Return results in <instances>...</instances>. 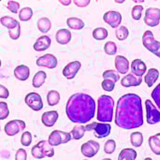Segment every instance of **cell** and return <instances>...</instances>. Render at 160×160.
<instances>
[{
	"instance_id": "6da1fadb",
	"label": "cell",
	"mask_w": 160,
	"mask_h": 160,
	"mask_svg": "<svg viewBox=\"0 0 160 160\" xmlns=\"http://www.w3.org/2000/svg\"><path fill=\"white\" fill-rule=\"evenodd\" d=\"M114 122L123 129L141 128L144 122L142 98L133 93L123 95L117 101Z\"/></svg>"
},
{
	"instance_id": "7a4b0ae2",
	"label": "cell",
	"mask_w": 160,
	"mask_h": 160,
	"mask_svg": "<svg viewBox=\"0 0 160 160\" xmlns=\"http://www.w3.org/2000/svg\"><path fill=\"white\" fill-rule=\"evenodd\" d=\"M66 114L72 123L88 124L96 115V101L88 94H73L66 104Z\"/></svg>"
},
{
	"instance_id": "3957f363",
	"label": "cell",
	"mask_w": 160,
	"mask_h": 160,
	"mask_svg": "<svg viewBox=\"0 0 160 160\" xmlns=\"http://www.w3.org/2000/svg\"><path fill=\"white\" fill-rule=\"evenodd\" d=\"M114 99L109 95H101L98 98L97 120L100 123H111L113 120Z\"/></svg>"
},
{
	"instance_id": "277c9868",
	"label": "cell",
	"mask_w": 160,
	"mask_h": 160,
	"mask_svg": "<svg viewBox=\"0 0 160 160\" xmlns=\"http://www.w3.org/2000/svg\"><path fill=\"white\" fill-rule=\"evenodd\" d=\"M86 131H94L96 138L104 139L111 134L112 126L109 123H100V122H93L87 124L85 126Z\"/></svg>"
},
{
	"instance_id": "5b68a950",
	"label": "cell",
	"mask_w": 160,
	"mask_h": 160,
	"mask_svg": "<svg viewBox=\"0 0 160 160\" xmlns=\"http://www.w3.org/2000/svg\"><path fill=\"white\" fill-rule=\"evenodd\" d=\"M142 44L150 52L160 58V41L155 38L152 31L147 30L144 32L142 35Z\"/></svg>"
},
{
	"instance_id": "8992f818",
	"label": "cell",
	"mask_w": 160,
	"mask_h": 160,
	"mask_svg": "<svg viewBox=\"0 0 160 160\" xmlns=\"http://www.w3.org/2000/svg\"><path fill=\"white\" fill-rule=\"evenodd\" d=\"M72 139L71 133L70 132H64L61 130H53L51 135L49 136L48 142L49 143L54 147L58 146L60 144H66L69 142Z\"/></svg>"
},
{
	"instance_id": "52a82bcc",
	"label": "cell",
	"mask_w": 160,
	"mask_h": 160,
	"mask_svg": "<svg viewBox=\"0 0 160 160\" xmlns=\"http://www.w3.org/2000/svg\"><path fill=\"white\" fill-rule=\"evenodd\" d=\"M146 121L149 125H157L160 122V111L153 104L152 100H145Z\"/></svg>"
},
{
	"instance_id": "ba28073f",
	"label": "cell",
	"mask_w": 160,
	"mask_h": 160,
	"mask_svg": "<svg viewBox=\"0 0 160 160\" xmlns=\"http://www.w3.org/2000/svg\"><path fill=\"white\" fill-rule=\"evenodd\" d=\"M24 102L31 110L35 112H39L43 108L42 98L38 93L36 92L28 93L24 98Z\"/></svg>"
},
{
	"instance_id": "9c48e42d",
	"label": "cell",
	"mask_w": 160,
	"mask_h": 160,
	"mask_svg": "<svg viewBox=\"0 0 160 160\" xmlns=\"http://www.w3.org/2000/svg\"><path fill=\"white\" fill-rule=\"evenodd\" d=\"M25 128V123L22 120H11L9 122H8L5 125L4 130L6 135L9 136V137H13L15 135H17L19 132L23 131Z\"/></svg>"
},
{
	"instance_id": "30bf717a",
	"label": "cell",
	"mask_w": 160,
	"mask_h": 160,
	"mask_svg": "<svg viewBox=\"0 0 160 160\" xmlns=\"http://www.w3.org/2000/svg\"><path fill=\"white\" fill-rule=\"evenodd\" d=\"M160 8H148L145 10L144 22L150 27H155L159 24Z\"/></svg>"
},
{
	"instance_id": "8fae6325",
	"label": "cell",
	"mask_w": 160,
	"mask_h": 160,
	"mask_svg": "<svg viewBox=\"0 0 160 160\" xmlns=\"http://www.w3.org/2000/svg\"><path fill=\"white\" fill-rule=\"evenodd\" d=\"M103 20L112 28L117 29L121 26L120 24L122 22V14L116 10H109L103 15Z\"/></svg>"
},
{
	"instance_id": "7c38bea8",
	"label": "cell",
	"mask_w": 160,
	"mask_h": 160,
	"mask_svg": "<svg viewBox=\"0 0 160 160\" xmlns=\"http://www.w3.org/2000/svg\"><path fill=\"white\" fill-rule=\"evenodd\" d=\"M99 149H100V144L98 142L93 141V140H90L84 142L81 146V152L82 156L88 158H94L98 153Z\"/></svg>"
},
{
	"instance_id": "4fadbf2b",
	"label": "cell",
	"mask_w": 160,
	"mask_h": 160,
	"mask_svg": "<svg viewBox=\"0 0 160 160\" xmlns=\"http://www.w3.org/2000/svg\"><path fill=\"white\" fill-rule=\"evenodd\" d=\"M57 63H58L57 58L52 53H46L40 57H38L37 60V66L47 68L50 69L55 68L57 66Z\"/></svg>"
},
{
	"instance_id": "5bb4252c",
	"label": "cell",
	"mask_w": 160,
	"mask_h": 160,
	"mask_svg": "<svg viewBox=\"0 0 160 160\" xmlns=\"http://www.w3.org/2000/svg\"><path fill=\"white\" fill-rule=\"evenodd\" d=\"M81 68H82V64L80 61H72L68 63L63 68V71H62L63 76L67 78L68 80H72L73 78H75V76L77 75Z\"/></svg>"
},
{
	"instance_id": "9a60e30c",
	"label": "cell",
	"mask_w": 160,
	"mask_h": 160,
	"mask_svg": "<svg viewBox=\"0 0 160 160\" xmlns=\"http://www.w3.org/2000/svg\"><path fill=\"white\" fill-rule=\"evenodd\" d=\"M130 69H131V73L134 74L135 76L142 77L147 71V66L142 60L135 59L132 61L130 65Z\"/></svg>"
},
{
	"instance_id": "2e32d148",
	"label": "cell",
	"mask_w": 160,
	"mask_h": 160,
	"mask_svg": "<svg viewBox=\"0 0 160 160\" xmlns=\"http://www.w3.org/2000/svg\"><path fill=\"white\" fill-rule=\"evenodd\" d=\"M51 44H52L51 38L47 35H43L37 38V40L33 45V48L36 52H43L48 50L51 47Z\"/></svg>"
},
{
	"instance_id": "e0dca14e",
	"label": "cell",
	"mask_w": 160,
	"mask_h": 160,
	"mask_svg": "<svg viewBox=\"0 0 160 160\" xmlns=\"http://www.w3.org/2000/svg\"><path fill=\"white\" fill-rule=\"evenodd\" d=\"M142 82V77H137L132 73L127 74L122 80H121V85L128 88V87H135L141 85Z\"/></svg>"
},
{
	"instance_id": "ac0fdd59",
	"label": "cell",
	"mask_w": 160,
	"mask_h": 160,
	"mask_svg": "<svg viewBox=\"0 0 160 160\" xmlns=\"http://www.w3.org/2000/svg\"><path fill=\"white\" fill-rule=\"evenodd\" d=\"M59 114L56 111L46 112L41 115V122L46 128H52L57 122Z\"/></svg>"
},
{
	"instance_id": "d6986e66",
	"label": "cell",
	"mask_w": 160,
	"mask_h": 160,
	"mask_svg": "<svg viewBox=\"0 0 160 160\" xmlns=\"http://www.w3.org/2000/svg\"><path fill=\"white\" fill-rule=\"evenodd\" d=\"M114 65L115 68L120 74H127L129 69V61L127 57L123 55H117L114 59Z\"/></svg>"
},
{
	"instance_id": "ffe728a7",
	"label": "cell",
	"mask_w": 160,
	"mask_h": 160,
	"mask_svg": "<svg viewBox=\"0 0 160 160\" xmlns=\"http://www.w3.org/2000/svg\"><path fill=\"white\" fill-rule=\"evenodd\" d=\"M13 74L17 80L24 82V81L28 80V78L30 76V69L25 65H19L18 67H16L14 68Z\"/></svg>"
},
{
	"instance_id": "44dd1931",
	"label": "cell",
	"mask_w": 160,
	"mask_h": 160,
	"mask_svg": "<svg viewBox=\"0 0 160 160\" xmlns=\"http://www.w3.org/2000/svg\"><path fill=\"white\" fill-rule=\"evenodd\" d=\"M55 40L60 45H67L71 40V32L66 28L59 29L55 34Z\"/></svg>"
},
{
	"instance_id": "7402d4cb",
	"label": "cell",
	"mask_w": 160,
	"mask_h": 160,
	"mask_svg": "<svg viewBox=\"0 0 160 160\" xmlns=\"http://www.w3.org/2000/svg\"><path fill=\"white\" fill-rule=\"evenodd\" d=\"M37 146L43 158H52L54 156V149L48 141H40L37 143Z\"/></svg>"
},
{
	"instance_id": "603a6c76",
	"label": "cell",
	"mask_w": 160,
	"mask_h": 160,
	"mask_svg": "<svg viewBox=\"0 0 160 160\" xmlns=\"http://www.w3.org/2000/svg\"><path fill=\"white\" fill-rule=\"evenodd\" d=\"M158 78H159V71L157 68H150L148 69L144 77V82L148 87H152L158 80Z\"/></svg>"
},
{
	"instance_id": "cb8c5ba5",
	"label": "cell",
	"mask_w": 160,
	"mask_h": 160,
	"mask_svg": "<svg viewBox=\"0 0 160 160\" xmlns=\"http://www.w3.org/2000/svg\"><path fill=\"white\" fill-rule=\"evenodd\" d=\"M148 143L151 151L155 155L160 156V133L151 136L148 140Z\"/></svg>"
},
{
	"instance_id": "d4e9b609",
	"label": "cell",
	"mask_w": 160,
	"mask_h": 160,
	"mask_svg": "<svg viewBox=\"0 0 160 160\" xmlns=\"http://www.w3.org/2000/svg\"><path fill=\"white\" fill-rule=\"evenodd\" d=\"M37 26H38V29L39 30V32H41L42 34H46L52 28V22L47 17H41L38 20Z\"/></svg>"
},
{
	"instance_id": "484cf974",
	"label": "cell",
	"mask_w": 160,
	"mask_h": 160,
	"mask_svg": "<svg viewBox=\"0 0 160 160\" xmlns=\"http://www.w3.org/2000/svg\"><path fill=\"white\" fill-rule=\"evenodd\" d=\"M46 79H47V74H46L45 71H43V70L38 71L34 75L33 80H32V85H33V87H35V88L41 87L45 83Z\"/></svg>"
},
{
	"instance_id": "4316f807",
	"label": "cell",
	"mask_w": 160,
	"mask_h": 160,
	"mask_svg": "<svg viewBox=\"0 0 160 160\" xmlns=\"http://www.w3.org/2000/svg\"><path fill=\"white\" fill-rule=\"evenodd\" d=\"M67 24L70 29H73V30H82L85 26L84 22L82 19L77 18V17H69V18H68Z\"/></svg>"
},
{
	"instance_id": "83f0119b",
	"label": "cell",
	"mask_w": 160,
	"mask_h": 160,
	"mask_svg": "<svg viewBox=\"0 0 160 160\" xmlns=\"http://www.w3.org/2000/svg\"><path fill=\"white\" fill-rule=\"evenodd\" d=\"M136 158L137 152L133 148H125L118 156V160H136Z\"/></svg>"
},
{
	"instance_id": "f1b7e54d",
	"label": "cell",
	"mask_w": 160,
	"mask_h": 160,
	"mask_svg": "<svg viewBox=\"0 0 160 160\" xmlns=\"http://www.w3.org/2000/svg\"><path fill=\"white\" fill-rule=\"evenodd\" d=\"M130 143L133 147L139 148L143 143V135L142 132L135 131L130 134Z\"/></svg>"
},
{
	"instance_id": "f546056e",
	"label": "cell",
	"mask_w": 160,
	"mask_h": 160,
	"mask_svg": "<svg viewBox=\"0 0 160 160\" xmlns=\"http://www.w3.org/2000/svg\"><path fill=\"white\" fill-rule=\"evenodd\" d=\"M1 24L3 26H5L6 28H8V30L14 29L17 27V25L19 24V22L9 16H3L1 17Z\"/></svg>"
},
{
	"instance_id": "4dcf8cb0",
	"label": "cell",
	"mask_w": 160,
	"mask_h": 160,
	"mask_svg": "<svg viewBox=\"0 0 160 160\" xmlns=\"http://www.w3.org/2000/svg\"><path fill=\"white\" fill-rule=\"evenodd\" d=\"M60 101V94L56 90H51L47 94V102L49 106H55Z\"/></svg>"
},
{
	"instance_id": "1f68e13d",
	"label": "cell",
	"mask_w": 160,
	"mask_h": 160,
	"mask_svg": "<svg viewBox=\"0 0 160 160\" xmlns=\"http://www.w3.org/2000/svg\"><path fill=\"white\" fill-rule=\"evenodd\" d=\"M85 131H86L85 127L82 126V125H79V126L74 127L70 133H71V136H72V139L73 140L79 141V140H81V139L83 138Z\"/></svg>"
},
{
	"instance_id": "d6a6232c",
	"label": "cell",
	"mask_w": 160,
	"mask_h": 160,
	"mask_svg": "<svg viewBox=\"0 0 160 160\" xmlns=\"http://www.w3.org/2000/svg\"><path fill=\"white\" fill-rule=\"evenodd\" d=\"M92 35L96 40H104L107 38L109 33L105 27H97L93 30Z\"/></svg>"
},
{
	"instance_id": "836d02e7",
	"label": "cell",
	"mask_w": 160,
	"mask_h": 160,
	"mask_svg": "<svg viewBox=\"0 0 160 160\" xmlns=\"http://www.w3.org/2000/svg\"><path fill=\"white\" fill-rule=\"evenodd\" d=\"M33 17V9L29 7H25L21 8L20 12H19V19L22 22H27L29 20H31V18Z\"/></svg>"
},
{
	"instance_id": "e575fe53",
	"label": "cell",
	"mask_w": 160,
	"mask_h": 160,
	"mask_svg": "<svg viewBox=\"0 0 160 160\" xmlns=\"http://www.w3.org/2000/svg\"><path fill=\"white\" fill-rule=\"evenodd\" d=\"M128 35H129V31L124 25H121L120 27H118L115 30V36H116V38L118 40H121V41L126 40L128 38Z\"/></svg>"
},
{
	"instance_id": "d590c367",
	"label": "cell",
	"mask_w": 160,
	"mask_h": 160,
	"mask_svg": "<svg viewBox=\"0 0 160 160\" xmlns=\"http://www.w3.org/2000/svg\"><path fill=\"white\" fill-rule=\"evenodd\" d=\"M104 52H106V54L108 55H115L117 52V45L114 41H107L104 44Z\"/></svg>"
},
{
	"instance_id": "8d00e7d4",
	"label": "cell",
	"mask_w": 160,
	"mask_h": 160,
	"mask_svg": "<svg viewBox=\"0 0 160 160\" xmlns=\"http://www.w3.org/2000/svg\"><path fill=\"white\" fill-rule=\"evenodd\" d=\"M102 77H103V80H112L113 82H117L119 80H120V76L119 74L115 71V70H112V69H109V70H105L102 74Z\"/></svg>"
},
{
	"instance_id": "74e56055",
	"label": "cell",
	"mask_w": 160,
	"mask_h": 160,
	"mask_svg": "<svg viewBox=\"0 0 160 160\" xmlns=\"http://www.w3.org/2000/svg\"><path fill=\"white\" fill-rule=\"evenodd\" d=\"M116 149V142L114 140H108L104 144V152L107 155H112Z\"/></svg>"
},
{
	"instance_id": "f35d334b",
	"label": "cell",
	"mask_w": 160,
	"mask_h": 160,
	"mask_svg": "<svg viewBox=\"0 0 160 160\" xmlns=\"http://www.w3.org/2000/svg\"><path fill=\"white\" fill-rule=\"evenodd\" d=\"M142 11H143V7L142 5H136V6H134L133 8H132V10H131V16H132L133 20L139 21L142 18Z\"/></svg>"
},
{
	"instance_id": "ab89813d",
	"label": "cell",
	"mask_w": 160,
	"mask_h": 160,
	"mask_svg": "<svg viewBox=\"0 0 160 160\" xmlns=\"http://www.w3.org/2000/svg\"><path fill=\"white\" fill-rule=\"evenodd\" d=\"M9 115V110L8 104L4 101L0 102V120H5Z\"/></svg>"
},
{
	"instance_id": "60d3db41",
	"label": "cell",
	"mask_w": 160,
	"mask_h": 160,
	"mask_svg": "<svg viewBox=\"0 0 160 160\" xmlns=\"http://www.w3.org/2000/svg\"><path fill=\"white\" fill-rule=\"evenodd\" d=\"M115 82H113L112 80H103L101 82V86L103 88V90L107 91V92H112L114 90L115 87Z\"/></svg>"
},
{
	"instance_id": "b9f144b4",
	"label": "cell",
	"mask_w": 160,
	"mask_h": 160,
	"mask_svg": "<svg viewBox=\"0 0 160 160\" xmlns=\"http://www.w3.org/2000/svg\"><path fill=\"white\" fill-rule=\"evenodd\" d=\"M32 142V134L29 131H25L21 136V143L22 146H29Z\"/></svg>"
},
{
	"instance_id": "7bdbcfd3",
	"label": "cell",
	"mask_w": 160,
	"mask_h": 160,
	"mask_svg": "<svg viewBox=\"0 0 160 160\" xmlns=\"http://www.w3.org/2000/svg\"><path fill=\"white\" fill-rule=\"evenodd\" d=\"M151 97L153 98V100L155 101L156 105L160 110V83H158L156 86V88L152 91Z\"/></svg>"
},
{
	"instance_id": "ee69618b",
	"label": "cell",
	"mask_w": 160,
	"mask_h": 160,
	"mask_svg": "<svg viewBox=\"0 0 160 160\" xmlns=\"http://www.w3.org/2000/svg\"><path fill=\"white\" fill-rule=\"evenodd\" d=\"M7 8L9 11H11L12 13L16 14L20 12V3L16 2V1H8L7 3Z\"/></svg>"
},
{
	"instance_id": "f6af8a7d",
	"label": "cell",
	"mask_w": 160,
	"mask_h": 160,
	"mask_svg": "<svg viewBox=\"0 0 160 160\" xmlns=\"http://www.w3.org/2000/svg\"><path fill=\"white\" fill-rule=\"evenodd\" d=\"M8 36L13 40H17L20 38V36H21V24H20V22L16 28L8 30Z\"/></svg>"
},
{
	"instance_id": "bcb514c9",
	"label": "cell",
	"mask_w": 160,
	"mask_h": 160,
	"mask_svg": "<svg viewBox=\"0 0 160 160\" xmlns=\"http://www.w3.org/2000/svg\"><path fill=\"white\" fill-rule=\"evenodd\" d=\"M15 160H27L26 151L22 148L18 149L16 154H15Z\"/></svg>"
},
{
	"instance_id": "7dc6e473",
	"label": "cell",
	"mask_w": 160,
	"mask_h": 160,
	"mask_svg": "<svg viewBox=\"0 0 160 160\" xmlns=\"http://www.w3.org/2000/svg\"><path fill=\"white\" fill-rule=\"evenodd\" d=\"M9 97V92L8 90V88L4 85H0V98H8Z\"/></svg>"
},
{
	"instance_id": "c3c4849f",
	"label": "cell",
	"mask_w": 160,
	"mask_h": 160,
	"mask_svg": "<svg viewBox=\"0 0 160 160\" xmlns=\"http://www.w3.org/2000/svg\"><path fill=\"white\" fill-rule=\"evenodd\" d=\"M90 0H73V4H75L78 8H85L90 4Z\"/></svg>"
},
{
	"instance_id": "681fc988",
	"label": "cell",
	"mask_w": 160,
	"mask_h": 160,
	"mask_svg": "<svg viewBox=\"0 0 160 160\" xmlns=\"http://www.w3.org/2000/svg\"><path fill=\"white\" fill-rule=\"evenodd\" d=\"M59 3H61V4L64 5V6H68V5H70V4L72 3V1H70V0H66V1H64V0H59Z\"/></svg>"
},
{
	"instance_id": "f907efd6",
	"label": "cell",
	"mask_w": 160,
	"mask_h": 160,
	"mask_svg": "<svg viewBox=\"0 0 160 160\" xmlns=\"http://www.w3.org/2000/svg\"><path fill=\"white\" fill-rule=\"evenodd\" d=\"M125 1H118V0H115V3H124Z\"/></svg>"
},
{
	"instance_id": "816d5d0a",
	"label": "cell",
	"mask_w": 160,
	"mask_h": 160,
	"mask_svg": "<svg viewBox=\"0 0 160 160\" xmlns=\"http://www.w3.org/2000/svg\"><path fill=\"white\" fill-rule=\"evenodd\" d=\"M144 160H153V159H152L151 158H145Z\"/></svg>"
},
{
	"instance_id": "f5cc1de1",
	"label": "cell",
	"mask_w": 160,
	"mask_h": 160,
	"mask_svg": "<svg viewBox=\"0 0 160 160\" xmlns=\"http://www.w3.org/2000/svg\"><path fill=\"white\" fill-rule=\"evenodd\" d=\"M101 160H112V159H111V158H103V159H101Z\"/></svg>"
},
{
	"instance_id": "db71d44e",
	"label": "cell",
	"mask_w": 160,
	"mask_h": 160,
	"mask_svg": "<svg viewBox=\"0 0 160 160\" xmlns=\"http://www.w3.org/2000/svg\"><path fill=\"white\" fill-rule=\"evenodd\" d=\"M83 160H89V159H83Z\"/></svg>"
}]
</instances>
